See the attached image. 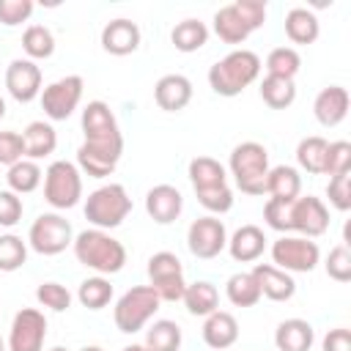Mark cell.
I'll return each instance as SVG.
<instances>
[{"label":"cell","mask_w":351,"mask_h":351,"mask_svg":"<svg viewBox=\"0 0 351 351\" xmlns=\"http://www.w3.org/2000/svg\"><path fill=\"white\" fill-rule=\"evenodd\" d=\"M22 49L27 52V60H44L55 52V36L44 25H30L22 33Z\"/></svg>","instance_id":"obj_38"},{"label":"cell","mask_w":351,"mask_h":351,"mask_svg":"<svg viewBox=\"0 0 351 351\" xmlns=\"http://www.w3.org/2000/svg\"><path fill=\"white\" fill-rule=\"evenodd\" d=\"M195 195H197V203H200L206 211H211V214H225V211L233 208V189H230L228 184L211 186V189H200V192H195Z\"/></svg>","instance_id":"obj_42"},{"label":"cell","mask_w":351,"mask_h":351,"mask_svg":"<svg viewBox=\"0 0 351 351\" xmlns=\"http://www.w3.org/2000/svg\"><path fill=\"white\" fill-rule=\"evenodd\" d=\"M22 211H25L22 197L16 192H11V189H3L0 192V225L3 228H14L22 219Z\"/></svg>","instance_id":"obj_48"},{"label":"cell","mask_w":351,"mask_h":351,"mask_svg":"<svg viewBox=\"0 0 351 351\" xmlns=\"http://www.w3.org/2000/svg\"><path fill=\"white\" fill-rule=\"evenodd\" d=\"M258 285H261V296L271 299V302H288L296 293V282L288 271L277 269L274 263H255L252 269Z\"/></svg>","instance_id":"obj_21"},{"label":"cell","mask_w":351,"mask_h":351,"mask_svg":"<svg viewBox=\"0 0 351 351\" xmlns=\"http://www.w3.org/2000/svg\"><path fill=\"white\" fill-rule=\"evenodd\" d=\"M186 247L195 258H203V261H211L217 258L225 247H228V230H225V222L217 219V217H200L189 225L186 230Z\"/></svg>","instance_id":"obj_15"},{"label":"cell","mask_w":351,"mask_h":351,"mask_svg":"<svg viewBox=\"0 0 351 351\" xmlns=\"http://www.w3.org/2000/svg\"><path fill=\"white\" fill-rule=\"evenodd\" d=\"M145 211L154 222L159 225H170L181 217L184 211V195L173 186V184H156L148 189L145 195Z\"/></svg>","instance_id":"obj_17"},{"label":"cell","mask_w":351,"mask_h":351,"mask_svg":"<svg viewBox=\"0 0 351 351\" xmlns=\"http://www.w3.org/2000/svg\"><path fill=\"white\" fill-rule=\"evenodd\" d=\"M82 132L85 137H99V134H110V132H121L118 129V121L110 110L107 101L96 99V101H88L85 110H82Z\"/></svg>","instance_id":"obj_29"},{"label":"cell","mask_w":351,"mask_h":351,"mask_svg":"<svg viewBox=\"0 0 351 351\" xmlns=\"http://www.w3.org/2000/svg\"><path fill=\"white\" fill-rule=\"evenodd\" d=\"M351 170V143L346 140H335L326 145V170L324 176H340V173H348Z\"/></svg>","instance_id":"obj_43"},{"label":"cell","mask_w":351,"mask_h":351,"mask_svg":"<svg viewBox=\"0 0 351 351\" xmlns=\"http://www.w3.org/2000/svg\"><path fill=\"white\" fill-rule=\"evenodd\" d=\"M326 145L329 143L324 137H318V134H310V137L299 140V145H296V162H299V167L307 170V173L321 176L326 170Z\"/></svg>","instance_id":"obj_35"},{"label":"cell","mask_w":351,"mask_h":351,"mask_svg":"<svg viewBox=\"0 0 351 351\" xmlns=\"http://www.w3.org/2000/svg\"><path fill=\"white\" fill-rule=\"evenodd\" d=\"M36 299H38V304L41 307H49V310H55V313H63V310H69L71 307V293H69V288L66 285H60V282H41L38 288H36Z\"/></svg>","instance_id":"obj_41"},{"label":"cell","mask_w":351,"mask_h":351,"mask_svg":"<svg viewBox=\"0 0 351 351\" xmlns=\"http://www.w3.org/2000/svg\"><path fill=\"white\" fill-rule=\"evenodd\" d=\"M288 203L291 200H266L263 206V219L271 230H280L282 236H288Z\"/></svg>","instance_id":"obj_49"},{"label":"cell","mask_w":351,"mask_h":351,"mask_svg":"<svg viewBox=\"0 0 351 351\" xmlns=\"http://www.w3.org/2000/svg\"><path fill=\"white\" fill-rule=\"evenodd\" d=\"M5 88L19 104H27L41 96V69L36 66V60L14 58L5 69Z\"/></svg>","instance_id":"obj_16"},{"label":"cell","mask_w":351,"mask_h":351,"mask_svg":"<svg viewBox=\"0 0 351 351\" xmlns=\"http://www.w3.org/2000/svg\"><path fill=\"white\" fill-rule=\"evenodd\" d=\"M261 58L252 49H230L208 69V85L217 96H239L247 85H252L261 74Z\"/></svg>","instance_id":"obj_2"},{"label":"cell","mask_w":351,"mask_h":351,"mask_svg":"<svg viewBox=\"0 0 351 351\" xmlns=\"http://www.w3.org/2000/svg\"><path fill=\"white\" fill-rule=\"evenodd\" d=\"M0 351H8V346H5V340L0 337Z\"/></svg>","instance_id":"obj_54"},{"label":"cell","mask_w":351,"mask_h":351,"mask_svg":"<svg viewBox=\"0 0 351 351\" xmlns=\"http://www.w3.org/2000/svg\"><path fill=\"white\" fill-rule=\"evenodd\" d=\"M49 351H69V348H63V346H55V348H49Z\"/></svg>","instance_id":"obj_55"},{"label":"cell","mask_w":351,"mask_h":351,"mask_svg":"<svg viewBox=\"0 0 351 351\" xmlns=\"http://www.w3.org/2000/svg\"><path fill=\"white\" fill-rule=\"evenodd\" d=\"M80 351H104L101 346H85V348H80Z\"/></svg>","instance_id":"obj_52"},{"label":"cell","mask_w":351,"mask_h":351,"mask_svg":"<svg viewBox=\"0 0 351 351\" xmlns=\"http://www.w3.org/2000/svg\"><path fill=\"white\" fill-rule=\"evenodd\" d=\"M143 346L148 351H178L181 348V326L170 318H159L148 326Z\"/></svg>","instance_id":"obj_33"},{"label":"cell","mask_w":351,"mask_h":351,"mask_svg":"<svg viewBox=\"0 0 351 351\" xmlns=\"http://www.w3.org/2000/svg\"><path fill=\"white\" fill-rule=\"evenodd\" d=\"M77 299H80V304L88 307V310H101V307H107L110 299H112V285H110L107 277L93 274V277H88V280L80 282Z\"/></svg>","instance_id":"obj_37"},{"label":"cell","mask_w":351,"mask_h":351,"mask_svg":"<svg viewBox=\"0 0 351 351\" xmlns=\"http://www.w3.org/2000/svg\"><path fill=\"white\" fill-rule=\"evenodd\" d=\"M22 143H25V159L38 162L58 148V132L47 121H30L22 132Z\"/></svg>","instance_id":"obj_25"},{"label":"cell","mask_w":351,"mask_h":351,"mask_svg":"<svg viewBox=\"0 0 351 351\" xmlns=\"http://www.w3.org/2000/svg\"><path fill=\"white\" fill-rule=\"evenodd\" d=\"M71 250H74V258L85 269H93L101 277L118 274L126 263V247L115 236H110L107 230H99V228L77 233L71 241Z\"/></svg>","instance_id":"obj_1"},{"label":"cell","mask_w":351,"mask_h":351,"mask_svg":"<svg viewBox=\"0 0 351 351\" xmlns=\"http://www.w3.org/2000/svg\"><path fill=\"white\" fill-rule=\"evenodd\" d=\"M261 99H263V104H269L271 110H285V107H291L293 104V99H296V85H293V80H285V77H271V74H266L263 80H261Z\"/></svg>","instance_id":"obj_34"},{"label":"cell","mask_w":351,"mask_h":351,"mask_svg":"<svg viewBox=\"0 0 351 351\" xmlns=\"http://www.w3.org/2000/svg\"><path fill=\"white\" fill-rule=\"evenodd\" d=\"M326 274L332 277V280H337V282H348L351 280V250L346 247V244H337V247H332L329 250V255H326Z\"/></svg>","instance_id":"obj_44"},{"label":"cell","mask_w":351,"mask_h":351,"mask_svg":"<svg viewBox=\"0 0 351 351\" xmlns=\"http://www.w3.org/2000/svg\"><path fill=\"white\" fill-rule=\"evenodd\" d=\"M154 101L165 112H178L192 101V82L184 74H165L154 85Z\"/></svg>","instance_id":"obj_19"},{"label":"cell","mask_w":351,"mask_h":351,"mask_svg":"<svg viewBox=\"0 0 351 351\" xmlns=\"http://www.w3.org/2000/svg\"><path fill=\"white\" fill-rule=\"evenodd\" d=\"M82 88H85V80L80 74H66L55 82H49L47 88H41V110L49 121H66L77 107H80V99H82Z\"/></svg>","instance_id":"obj_12"},{"label":"cell","mask_w":351,"mask_h":351,"mask_svg":"<svg viewBox=\"0 0 351 351\" xmlns=\"http://www.w3.org/2000/svg\"><path fill=\"white\" fill-rule=\"evenodd\" d=\"M82 197V173L74 162L66 159H55L47 170H44V200L58 208H74Z\"/></svg>","instance_id":"obj_8"},{"label":"cell","mask_w":351,"mask_h":351,"mask_svg":"<svg viewBox=\"0 0 351 351\" xmlns=\"http://www.w3.org/2000/svg\"><path fill=\"white\" fill-rule=\"evenodd\" d=\"M181 302L186 304L189 315H211L214 310H219V293L217 288L208 282V280H197V282H189L184 288V296Z\"/></svg>","instance_id":"obj_28"},{"label":"cell","mask_w":351,"mask_h":351,"mask_svg":"<svg viewBox=\"0 0 351 351\" xmlns=\"http://www.w3.org/2000/svg\"><path fill=\"white\" fill-rule=\"evenodd\" d=\"M302 69V58L293 47H277L266 55V74L271 77H285V80H293Z\"/></svg>","instance_id":"obj_39"},{"label":"cell","mask_w":351,"mask_h":351,"mask_svg":"<svg viewBox=\"0 0 351 351\" xmlns=\"http://www.w3.org/2000/svg\"><path fill=\"white\" fill-rule=\"evenodd\" d=\"M41 178H44V173H41L38 162H33V159H19L16 165L8 167V176H5L8 189L16 195H27V192L38 189Z\"/></svg>","instance_id":"obj_36"},{"label":"cell","mask_w":351,"mask_h":351,"mask_svg":"<svg viewBox=\"0 0 351 351\" xmlns=\"http://www.w3.org/2000/svg\"><path fill=\"white\" fill-rule=\"evenodd\" d=\"M271 261L277 269L293 274V271H313L321 261V250L313 239H304V236H280L274 244H271Z\"/></svg>","instance_id":"obj_10"},{"label":"cell","mask_w":351,"mask_h":351,"mask_svg":"<svg viewBox=\"0 0 351 351\" xmlns=\"http://www.w3.org/2000/svg\"><path fill=\"white\" fill-rule=\"evenodd\" d=\"M47 337V318L36 307H22L8 332V351H41Z\"/></svg>","instance_id":"obj_14"},{"label":"cell","mask_w":351,"mask_h":351,"mask_svg":"<svg viewBox=\"0 0 351 351\" xmlns=\"http://www.w3.org/2000/svg\"><path fill=\"white\" fill-rule=\"evenodd\" d=\"M170 41L178 52H197L208 41V27L200 19H181L170 30Z\"/></svg>","instance_id":"obj_32"},{"label":"cell","mask_w":351,"mask_h":351,"mask_svg":"<svg viewBox=\"0 0 351 351\" xmlns=\"http://www.w3.org/2000/svg\"><path fill=\"white\" fill-rule=\"evenodd\" d=\"M148 280L162 302H178L184 296L186 280H184V266L176 252H167V250L154 252L148 258Z\"/></svg>","instance_id":"obj_11"},{"label":"cell","mask_w":351,"mask_h":351,"mask_svg":"<svg viewBox=\"0 0 351 351\" xmlns=\"http://www.w3.org/2000/svg\"><path fill=\"white\" fill-rule=\"evenodd\" d=\"M189 181H192L195 192H200V189H211V186L228 184V173H225V167L217 159H211V156H195L189 162Z\"/></svg>","instance_id":"obj_31"},{"label":"cell","mask_w":351,"mask_h":351,"mask_svg":"<svg viewBox=\"0 0 351 351\" xmlns=\"http://www.w3.org/2000/svg\"><path fill=\"white\" fill-rule=\"evenodd\" d=\"M5 115V101H3V96H0V118Z\"/></svg>","instance_id":"obj_53"},{"label":"cell","mask_w":351,"mask_h":351,"mask_svg":"<svg viewBox=\"0 0 351 351\" xmlns=\"http://www.w3.org/2000/svg\"><path fill=\"white\" fill-rule=\"evenodd\" d=\"M324 351H351V332L343 326L329 329L324 337Z\"/></svg>","instance_id":"obj_50"},{"label":"cell","mask_w":351,"mask_h":351,"mask_svg":"<svg viewBox=\"0 0 351 351\" xmlns=\"http://www.w3.org/2000/svg\"><path fill=\"white\" fill-rule=\"evenodd\" d=\"M321 33V25H318V16L304 8V5H293L288 14H285V36L293 41V44H313Z\"/></svg>","instance_id":"obj_27"},{"label":"cell","mask_w":351,"mask_h":351,"mask_svg":"<svg viewBox=\"0 0 351 351\" xmlns=\"http://www.w3.org/2000/svg\"><path fill=\"white\" fill-rule=\"evenodd\" d=\"M326 197L337 211H348L351 208V170L332 176L326 184Z\"/></svg>","instance_id":"obj_45"},{"label":"cell","mask_w":351,"mask_h":351,"mask_svg":"<svg viewBox=\"0 0 351 351\" xmlns=\"http://www.w3.org/2000/svg\"><path fill=\"white\" fill-rule=\"evenodd\" d=\"M225 296L236 307H252L261 302V285L252 271H236L225 282Z\"/></svg>","instance_id":"obj_30"},{"label":"cell","mask_w":351,"mask_h":351,"mask_svg":"<svg viewBox=\"0 0 351 351\" xmlns=\"http://www.w3.org/2000/svg\"><path fill=\"white\" fill-rule=\"evenodd\" d=\"M329 228V208L321 197L299 195L288 203V233H299L304 239H318Z\"/></svg>","instance_id":"obj_13"},{"label":"cell","mask_w":351,"mask_h":351,"mask_svg":"<svg viewBox=\"0 0 351 351\" xmlns=\"http://www.w3.org/2000/svg\"><path fill=\"white\" fill-rule=\"evenodd\" d=\"M123 351H148V348H145V346H140V343H132V346H126Z\"/></svg>","instance_id":"obj_51"},{"label":"cell","mask_w":351,"mask_h":351,"mask_svg":"<svg viewBox=\"0 0 351 351\" xmlns=\"http://www.w3.org/2000/svg\"><path fill=\"white\" fill-rule=\"evenodd\" d=\"M33 8V0H0V22L5 27H16L30 19Z\"/></svg>","instance_id":"obj_46"},{"label":"cell","mask_w":351,"mask_h":351,"mask_svg":"<svg viewBox=\"0 0 351 351\" xmlns=\"http://www.w3.org/2000/svg\"><path fill=\"white\" fill-rule=\"evenodd\" d=\"M263 22H266V3L263 0H236L230 5L217 8V14H214V33L225 44H241Z\"/></svg>","instance_id":"obj_3"},{"label":"cell","mask_w":351,"mask_h":351,"mask_svg":"<svg viewBox=\"0 0 351 351\" xmlns=\"http://www.w3.org/2000/svg\"><path fill=\"white\" fill-rule=\"evenodd\" d=\"M162 299L156 296V291L151 285H134L129 288L112 307V321L115 326L123 332V335H134L140 332L151 318L154 313L159 310Z\"/></svg>","instance_id":"obj_7"},{"label":"cell","mask_w":351,"mask_h":351,"mask_svg":"<svg viewBox=\"0 0 351 351\" xmlns=\"http://www.w3.org/2000/svg\"><path fill=\"white\" fill-rule=\"evenodd\" d=\"M27 261V244L16 233L0 236V271H16Z\"/></svg>","instance_id":"obj_40"},{"label":"cell","mask_w":351,"mask_h":351,"mask_svg":"<svg viewBox=\"0 0 351 351\" xmlns=\"http://www.w3.org/2000/svg\"><path fill=\"white\" fill-rule=\"evenodd\" d=\"M348 90L343 85H329L324 88L315 101H313V112H315V121L321 126H337L343 123V118L348 115Z\"/></svg>","instance_id":"obj_20"},{"label":"cell","mask_w":351,"mask_h":351,"mask_svg":"<svg viewBox=\"0 0 351 351\" xmlns=\"http://www.w3.org/2000/svg\"><path fill=\"white\" fill-rule=\"evenodd\" d=\"M315 343V332L304 318H285L274 329L277 351H310Z\"/></svg>","instance_id":"obj_22"},{"label":"cell","mask_w":351,"mask_h":351,"mask_svg":"<svg viewBox=\"0 0 351 351\" xmlns=\"http://www.w3.org/2000/svg\"><path fill=\"white\" fill-rule=\"evenodd\" d=\"M140 38H143V36H140L137 22L123 19V16L110 19V22L101 27V47H104V52L118 55V58L132 55V52L140 47Z\"/></svg>","instance_id":"obj_18"},{"label":"cell","mask_w":351,"mask_h":351,"mask_svg":"<svg viewBox=\"0 0 351 351\" xmlns=\"http://www.w3.org/2000/svg\"><path fill=\"white\" fill-rule=\"evenodd\" d=\"M266 250V233L258 225H241L230 239H228V252L239 263H252L263 255Z\"/></svg>","instance_id":"obj_23"},{"label":"cell","mask_w":351,"mask_h":351,"mask_svg":"<svg viewBox=\"0 0 351 351\" xmlns=\"http://www.w3.org/2000/svg\"><path fill=\"white\" fill-rule=\"evenodd\" d=\"M25 159V143L19 132H0V165L11 167Z\"/></svg>","instance_id":"obj_47"},{"label":"cell","mask_w":351,"mask_h":351,"mask_svg":"<svg viewBox=\"0 0 351 351\" xmlns=\"http://www.w3.org/2000/svg\"><path fill=\"white\" fill-rule=\"evenodd\" d=\"M71 241H74L71 222L55 211L38 214L27 230V244L38 255H60L66 247H71Z\"/></svg>","instance_id":"obj_9"},{"label":"cell","mask_w":351,"mask_h":351,"mask_svg":"<svg viewBox=\"0 0 351 351\" xmlns=\"http://www.w3.org/2000/svg\"><path fill=\"white\" fill-rule=\"evenodd\" d=\"M132 211V197L123 184H104L85 197V219L99 230L118 228Z\"/></svg>","instance_id":"obj_5"},{"label":"cell","mask_w":351,"mask_h":351,"mask_svg":"<svg viewBox=\"0 0 351 351\" xmlns=\"http://www.w3.org/2000/svg\"><path fill=\"white\" fill-rule=\"evenodd\" d=\"M121 154H123L121 132L85 137V143L77 148V167H80V173H88L90 178H104L118 167Z\"/></svg>","instance_id":"obj_6"},{"label":"cell","mask_w":351,"mask_h":351,"mask_svg":"<svg viewBox=\"0 0 351 351\" xmlns=\"http://www.w3.org/2000/svg\"><path fill=\"white\" fill-rule=\"evenodd\" d=\"M230 176L244 195H263L269 176V151L255 140H244L230 151Z\"/></svg>","instance_id":"obj_4"},{"label":"cell","mask_w":351,"mask_h":351,"mask_svg":"<svg viewBox=\"0 0 351 351\" xmlns=\"http://www.w3.org/2000/svg\"><path fill=\"white\" fill-rule=\"evenodd\" d=\"M266 195L271 200H293V197H299L302 195V176H299V170L291 167V165L269 167Z\"/></svg>","instance_id":"obj_26"},{"label":"cell","mask_w":351,"mask_h":351,"mask_svg":"<svg viewBox=\"0 0 351 351\" xmlns=\"http://www.w3.org/2000/svg\"><path fill=\"white\" fill-rule=\"evenodd\" d=\"M203 340L208 348H217V351L230 348L239 340V321L225 310H214L203 321Z\"/></svg>","instance_id":"obj_24"}]
</instances>
